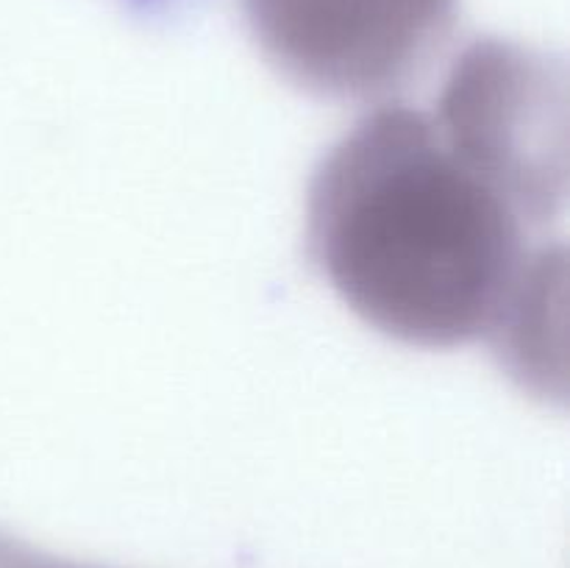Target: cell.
Masks as SVG:
<instances>
[{
    "instance_id": "cell-1",
    "label": "cell",
    "mask_w": 570,
    "mask_h": 568,
    "mask_svg": "<svg viewBox=\"0 0 570 568\" xmlns=\"http://www.w3.org/2000/svg\"><path fill=\"white\" fill-rule=\"evenodd\" d=\"M309 245L362 321L426 349L493 345L566 273V248H529L515 204L456 154L432 115L401 104L362 117L321 161Z\"/></svg>"
},
{
    "instance_id": "cell-2",
    "label": "cell",
    "mask_w": 570,
    "mask_h": 568,
    "mask_svg": "<svg viewBox=\"0 0 570 568\" xmlns=\"http://www.w3.org/2000/svg\"><path fill=\"white\" fill-rule=\"evenodd\" d=\"M566 72L546 56L479 39L451 67L434 123L515 204L543 223L566 204L568 115Z\"/></svg>"
},
{
    "instance_id": "cell-3",
    "label": "cell",
    "mask_w": 570,
    "mask_h": 568,
    "mask_svg": "<svg viewBox=\"0 0 570 568\" xmlns=\"http://www.w3.org/2000/svg\"><path fill=\"white\" fill-rule=\"evenodd\" d=\"M243 11L282 76L323 98L367 100L432 65L460 0H243Z\"/></svg>"
},
{
    "instance_id": "cell-4",
    "label": "cell",
    "mask_w": 570,
    "mask_h": 568,
    "mask_svg": "<svg viewBox=\"0 0 570 568\" xmlns=\"http://www.w3.org/2000/svg\"><path fill=\"white\" fill-rule=\"evenodd\" d=\"M0 568H83V566H72V562L67 560H56V557L42 555V551L31 549V546H26L22 540L0 532Z\"/></svg>"
},
{
    "instance_id": "cell-5",
    "label": "cell",
    "mask_w": 570,
    "mask_h": 568,
    "mask_svg": "<svg viewBox=\"0 0 570 568\" xmlns=\"http://www.w3.org/2000/svg\"><path fill=\"white\" fill-rule=\"evenodd\" d=\"M122 6H126L128 11H134V14L139 17H170V14H178V11L189 9L193 3H198V0H120Z\"/></svg>"
}]
</instances>
